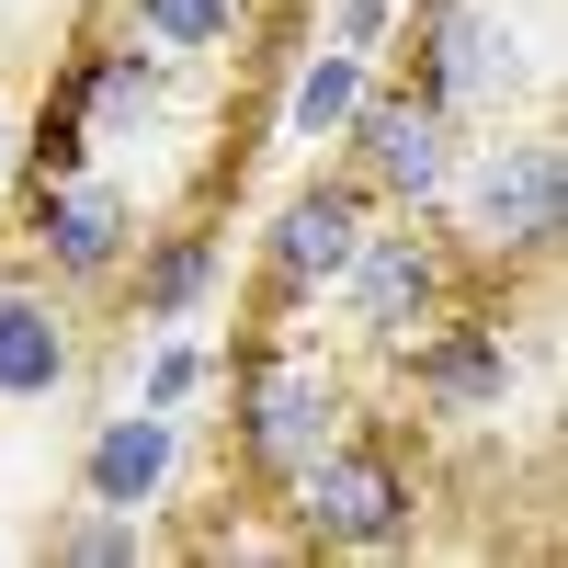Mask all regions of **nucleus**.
Wrapping results in <instances>:
<instances>
[{
  "label": "nucleus",
  "mask_w": 568,
  "mask_h": 568,
  "mask_svg": "<svg viewBox=\"0 0 568 568\" xmlns=\"http://www.w3.org/2000/svg\"><path fill=\"white\" fill-rule=\"evenodd\" d=\"M455 194H466V251L478 262H557V227H568V160L557 136H478V160H455Z\"/></svg>",
  "instance_id": "f257e3e1"
},
{
  "label": "nucleus",
  "mask_w": 568,
  "mask_h": 568,
  "mask_svg": "<svg viewBox=\"0 0 568 568\" xmlns=\"http://www.w3.org/2000/svg\"><path fill=\"white\" fill-rule=\"evenodd\" d=\"M284 500H296V535L329 546V557H387L420 524V478H409L387 444H342V433L284 478Z\"/></svg>",
  "instance_id": "f03ea898"
},
{
  "label": "nucleus",
  "mask_w": 568,
  "mask_h": 568,
  "mask_svg": "<svg viewBox=\"0 0 568 568\" xmlns=\"http://www.w3.org/2000/svg\"><path fill=\"white\" fill-rule=\"evenodd\" d=\"M329 296H342V318L364 329L375 353H398L409 329H433L455 307V251L433 240V227H375L364 216V240H353L342 273H329Z\"/></svg>",
  "instance_id": "7ed1b4c3"
},
{
  "label": "nucleus",
  "mask_w": 568,
  "mask_h": 568,
  "mask_svg": "<svg viewBox=\"0 0 568 568\" xmlns=\"http://www.w3.org/2000/svg\"><path fill=\"white\" fill-rule=\"evenodd\" d=\"M353 182L364 194H387V205H444L455 194V114L433 103V91H375L364 80V103H353Z\"/></svg>",
  "instance_id": "20e7f679"
},
{
  "label": "nucleus",
  "mask_w": 568,
  "mask_h": 568,
  "mask_svg": "<svg viewBox=\"0 0 568 568\" xmlns=\"http://www.w3.org/2000/svg\"><path fill=\"white\" fill-rule=\"evenodd\" d=\"M342 433V375H329L318 353H262L240 375V466L251 478H296V466Z\"/></svg>",
  "instance_id": "39448f33"
},
{
  "label": "nucleus",
  "mask_w": 568,
  "mask_h": 568,
  "mask_svg": "<svg viewBox=\"0 0 568 568\" xmlns=\"http://www.w3.org/2000/svg\"><path fill=\"white\" fill-rule=\"evenodd\" d=\"M409 91H433L444 114H500L511 103V80H524V34H511L489 0H433V12L409 23Z\"/></svg>",
  "instance_id": "423d86ee"
},
{
  "label": "nucleus",
  "mask_w": 568,
  "mask_h": 568,
  "mask_svg": "<svg viewBox=\"0 0 568 568\" xmlns=\"http://www.w3.org/2000/svg\"><path fill=\"white\" fill-rule=\"evenodd\" d=\"M23 251L45 284H114L125 251H136V205L91 171H45L34 205H23Z\"/></svg>",
  "instance_id": "0eeeda50"
},
{
  "label": "nucleus",
  "mask_w": 568,
  "mask_h": 568,
  "mask_svg": "<svg viewBox=\"0 0 568 568\" xmlns=\"http://www.w3.org/2000/svg\"><path fill=\"white\" fill-rule=\"evenodd\" d=\"M364 216H375V194L353 171H318V182H296V194L273 205V227H262V284L284 307H307V296H329V273L353 262V240H364Z\"/></svg>",
  "instance_id": "6e6552de"
},
{
  "label": "nucleus",
  "mask_w": 568,
  "mask_h": 568,
  "mask_svg": "<svg viewBox=\"0 0 568 568\" xmlns=\"http://www.w3.org/2000/svg\"><path fill=\"white\" fill-rule=\"evenodd\" d=\"M398 353H409V387L433 398L444 420H500L511 409V329L500 318H455L444 307L433 329H409Z\"/></svg>",
  "instance_id": "1a4fd4ad"
},
{
  "label": "nucleus",
  "mask_w": 568,
  "mask_h": 568,
  "mask_svg": "<svg viewBox=\"0 0 568 568\" xmlns=\"http://www.w3.org/2000/svg\"><path fill=\"white\" fill-rule=\"evenodd\" d=\"M171 466H182V409L125 398L103 433L80 444V500H103V511H160V500H171Z\"/></svg>",
  "instance_id": "9d476101"
},
{
  "label": "nucleus",
  "mask_w": 568,
  "mask_h": 568,
  "mask_svg": "<svg viewBox=\"0 0 568 568\" xmlns=\"http://www.w3.org/2000/svg\"><path fill=\"white\" fill-rule=\"evenodd\" d=\"M216 284H227V240H216V227H171V240L125 251V296H136L149 329H194L216 307Z\"/></svg>",
  "instance_id": "9b49d317"
},
{
  "label": "nucleus",
  "mask_w": 568,
  "mask_h": 568,
  "mask_svg": "<svg viewBox=\"0 0 568 568\" xmlns=\"http://www.w3.org/2000/svg\"><path fill=\"white\" fill-rule=\"evenodd\" d=\"M69 318L34 273H0V398H58L69 387Z\"/></svg>",
  "instance_id": "f8f14e48"
},
{
  "label": "nucleus",
  "mask_w": 568,
  "mask_h": 568,
  "mask_svg": "<svg viewBox=\"0 0 568 568\" xmlns=\"http://www.w3.org/2000/svg\"><path fill=\"white\" fill-rule=\"evenodd\" d=\"M364 80H375V58H353V45H307L296 58V80H284V136H342L353 125V103H364Z\"/></svg>",
  "instance_id": "ddd939ff"
},
{
  "label": "nucleus",
  "mask_w": 568,
  "mask_h": 568,
  "mask_svg": "<svg viewBox=\"0 0 568 568\" xmlns=\"http://www.w3.org/2000/svg\"><path fill=\"white\" fill-rule=\"evenodd\" d=\"M251 0H125V34H149L160 58H216V45H240Z\"/></svg>",
  "instance_id": "4468645a"
},
{
  "label": "nucleus",
  "mask_w": 568,
  "mask_h": 568,
  "mask_svg": "<svg viewBox=\"0 0 568 568\" xmlns=\"http://www.w3.org/2000/svg\"><path fill=\"white\" fill-rule=\"evenodd\" d=\"M45 557H69V568H136L149 557V511H103V500H80L58 535H45Z\"/></svg>",
  "instance_id": "2eb2a0df"
},
{
  "label": "nucleus",
  "mask_w": 568,
  "mask_h": 568,
  "mask_svg": "<svg viewBox=\"0 0 568 568\" xmlns=\"http://www.w3.org/2000/svg\"><path fill=\"white\" fill-rule=\"evenodd\" d=\"M216 387V353L194 342V329H160V353H149V375H136V398L149 409H182V398H205Z\"/></svg>",
  "instance_id": "dca6fc26"
},
{
  "label": "nucleus",
  "mask_w": 568,
  "mask_h": 568,
  "mask_svg": "<svg viewBox=\"0 0 568 568\" xmlns=\"http://www.w3.org/2000/svg\"><path fill=\"white\" fill-rule=\"evenodd\" d=\"M387 34H398V0H329V45H353V58H375Z\"/></svg>",
  "instance_id": "f3484780"
},
{
  "label": "nucleus",
  "mask_w": 568,
  "mask_h": 568,
  "mask_svg": "<svg viewBox=\"0 0 568 568\" xmlns=\"http://www.w3.org/2000/svg\"><path fill=\"white\" fill-rule=\"evenodd\" d=\"M0 182H12V125H0Z\"/></svg>",
  "instance_id": "a211bd4d"
}]
</instances>
